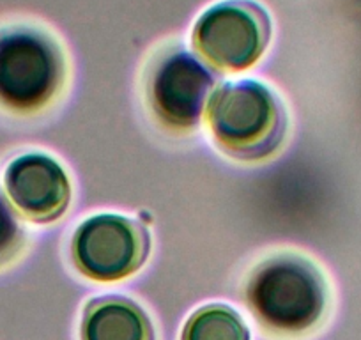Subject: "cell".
<instances>
[{
  "mask_svg": "<svg viewBox=\"0 0 361 340\" xmlns=\"http://www.w3.org/2000/svg\"><path fill=\"white\" fill-rule=\"evenodd\" d=\"M246 298L264 328L280 335H301L321 322L328 291L310 261L300 255H276L253 272Z\"/></svg>",
  "mask_w": 361,
  "mask_h": 340,
  "instance_id": "obj_1",
  "label": "cell"
},
{
  "mask_svg": "<svg viewBox=\"0 0 361 340\" xmlns=\"http://www.w3.org/2000/svg\"><path fill=\"white\" fill-rule=\"evenodd\" d=\"M206 114L216 144L234 158L269 156L286 133L282 103L266 85L253 80L227 83L214 91Z\"/></svg>",
  "mask_w": 361,
  "mask_h": 340,
  "instance_id": "obj_2",
  "label": "cell"
},
{
  "mask_svg": "<svg viewBox=\"0 0 361 340\" xmlns=\"http://www.w3.org/2000/svg\"><path fill=\"white\" fill-rule=\"evenodd\" d=\"M64 59L47 34L30 27L0 32V105L18 114L44 109L64 82Z\"/></svg>",
  "mask_w": 361,
  "mask_h": 340,
  "instance_id": "obj_3",
  "label": "cell"
},
{
  "mask_svg": "<svg viewBox=\"0 0 361 340\" xmlns=\"http://www.w3.org/2000/svg\"><path fill=\"white\" fill-rule=\"evenodd\" d=\"M267 13L252 0H225L207 9L193 29L197 54L221 71L255 64L269 41Z\"/></svg>",
  "mask_w": 361,
  "mask_h": 340,
  "instance_id": "obj_4",
  "label": "cell"
},
{
  "mask_svg": "<svg viewBox=\"0 0 361 340\" xmlns=\"http://www.w3.org/2000/svg\"><path fill=\"white\" fill-rule=\"evenodd\" d=\"M147 231L121 214H98L83 221L73 238V259L80 273L98 282L133 275L149 255Z\"/></svg>",
  "mask_w": 361,
  "mask_h": 340,
  "instance_id": "obj_5",
  "label": "cell"
},
{
  "mask_svg": "<svg viewBox=\"0 0 361 340\" xmlns=\"http://www.w3.org/2000/svg\"><path fill=\"white\" fill-rule=\"evenodd\" d=\"M214 91L211 69L190 51L176 50L152 71L149 98L158 119L173 130H192L207 110Z\"/></svg>",
  "mask_w": 361,
  "mask_h": 340,
  "instance_id": "obj_6",
  "label": "cell"
},
{
  "mask_svg": "<svg viewBox=\"0 0 361 340\" xmlns=\"http://www.w3.org/2000/svg\"><path fill=\"white\" fill-rule=\"evenodd\" d=\"M4 188L13 206L39 224L57 220L69 206L71 185L64 169L39 152L22 154L6 169Z\"/></svg>",
  "mask_w": 361,
  "mask_h": 340,
  "instance_id": "obj_7",
  "label": "cell"
},
{
  "mask_svg": "<svg viewBox=\"0 0 361 340\" xmlns=\"http://www.w3.org/2000/svg\"><path fill=\"white\" fill-rule=\"evenodd\" d=\"M82 340H154L145 312L123 296L92 300L82 321Z\"/></svg>",
  "mask_w": 361,
  "mask_h": 340,
  "instance_id": "obj_8",
  "label": "cell"
},
{
  "mask_svg": "<svg viewBox=\"0 0 361 340\" xmlns=\"http://www.w3.org/2000/svg\"><path fill=\"white\" fill-rule=\"evenodd\" d=\"M183 340H250V333L238 312L225 305H209L190 317Z\"/></svg>",
  "mask_w": 361,
  "mask_h": 340,
  "instance_id": "obj_9",
  "label": "cell"
},
{
  "mask_svg": "<svg viewBox=\"0 0 361 340\" xmlns=\"http://www.w3.org/2000/svg\"><path fill=\"white\" fill-rule=\"evenodd\" d=\"M22 229H20L11 207L0 197V266L15 257L22 246Z\"/></svg>",
  "mask_w": 361,
  "mask_h": 340,
  "instance_id": "obj_10",
  "label": "cell"
},
{
  "mask_svg": "<svg viewBox=\"0 0 361 340\" xmlns=\"http://www.w3.org/2000/svg\"><path fill=\"white\" fill-rule=\"evenodd\" d=\"M142 218H144V220H151V217H149V214L147 213H145V211H144V213H142Z\"/></svg>",
  "mask_w": 361,
  "mask_h": 340,
  "instance_id": "obj_11",
  "label": "cell"
}]
</instances>
